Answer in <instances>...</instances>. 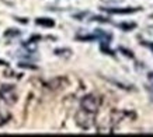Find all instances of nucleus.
Returning a JSON list of instances; mask_svg holds the SVG:
<instances>
[{
  "instance_id": "nucleus-3",
  "label": "nucleus",
  "mask_w": 153,
  "mask_h": 137,
  "mask_svg": "<svg viewBox=\"0 0 153 137\" xmlns=\"http://www.w3.org/2000/svg\"><path fill=\"white\" fill-rule=\"evenodd\" d=\"M74 119H76V123L79 124L82 129H86V130L94 124V113H90V112L82 109V108H80V110L76 112Z\"/></svg>"
},
{
  "instance_id": "nucleus-7",
  "label": "nucleus",
  "mask_w": 153,
  "mask_h": 137,
  "mask_svg": "<svg viewBox=\"0 0 153 137\" xmlns=\"http://www.w3.org/2000/svg\"><path fill=\"white\" fill-rule=\"evenodd\" d=\"M149 80H150V81L153 80V73H149Z\"/></svg>"
},
{
  "instance_id": "nucleus-5",
  "label": "nucleus",
  "mask_w": 153,
  "mask_h": 137,
  "mask_svg": "<svg viewBox=\"0 0 153 137\" xmlns=\"http://www.w3.org/2000/svg\"><path fill=\"white\" fill-rule=\"evenodd\" d=\"M38 25H44V27H53V21L51 18H38L37 20Z\"/></svg>"
},
{
  "instance_id": "nucleus-6",
  "label": "nucleus",
  "mask_w": 153,
  "mask_h": 137,
  "mask_svg": "<svg viewBox=\"0 0 153 137\" xmlns=\"http://www.w3.org/2000/svg\"><path fill=\"white\" fill-rule=\"evenodd\" d=\"M9 119H10V113L3 112V110L0 109V126H3V124L7 123V122H9Z\"/></svg>"
},
{
  "instance_id": "nucleus-2",
  "label": "nucleus",
  "mask_w": 153,
  "mask_h": 137,
  "mask_svg": "<svg viewBox=\"0 0 153 137\" xmlns=\"http://www.w3.org/2000/svg\"><path fill=\"white\" fill-rule=\"evenodd\" d=\"M17 99H19V95H17L14 85L6 84V85L0 87V101H3L7 105H13L17 102Z\"/></svg>"
},
{
  "instance_id": "nucleus-4",
  "label": "nucleus",
  "mask_w": 153,
  "mask_h": 137,
  "mask_svg": "<svg viewBox=\"0 0 153 137\" xmlns=\"http://www.w3.org/2000/svg\"><path fill=\"white\" fill-rule=\"evenodd\" d=\"M110 14H131L139 11L140 7H124V9H104Z\"/></svg>"
},
{
  "instance_id": "nucleus-1",
  "label": "nucleus",
  "mask_w": 153,
  "mask_h": 137,
  "mask_svg": "<svg viewBox=\"0 0 153 137\" xmlns=\"http://www.w3.org/2000/svg\"><path fill=\"white\" fill-rule=\"evenodd\" d=\"M100 106H101V99L97 95H94V94H87L80 101V108L90 112V113L96 115L98 112V109H100Z\"/></svg>"
}]
</instances>
